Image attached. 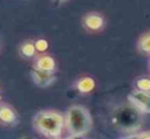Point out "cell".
<instances>
[{
    "label": "cell",
    "mask_w": 150,
    "mask_h": 139,
    "mask_svg": "<svg viewBox=\"0 0 150 139\" xmlns=\"http://www.w3.org/2000/svg\"><path fill=\"white\" fill-rule=\"evenodd\" d=\"M95 86H96V82L93 78L91 77H83L80 78L77 82H76V89L80 92V93H90L94 90Z\"/></svg>",
    "instance_id": "obj_9"
},
{
    "label": "cell",
    "mask_w": 150,
    "mask_h": 139,
    "mask_svg": "<svg viewBox=\"0 0 150 139\" xmlns=\"http://www.w3.org/2000/svg\"><path fill=\"white\" fill-rule=\"evenodd\" d=\"M37 50L35 48V44L31 40L24 41L19 47V54L24 59H32L35 57Z\"/></svg>",
    "instance_id": "obj_8"
},
{
    "label": "cell",
    "mask_w": 150,
    "mask_h": 139,
    "mask_svg": "<svg viewBox=\"0 0 150 139\" xmlns=\"http://www.w3.org/2000/svg\"><path fill=\"white\" fill-rule=\"evenodd\" d=\"M129 102L141 112H150V91L135 90L127 96Z\"/></svg>",
    "instance_id": "obj_3"
},
{
    "label": "cell",
    "mask_w": 150,
    "mask_h": 139,
    "mask_svg": "<svg viewBox=\"0 0 150 139\" xmlns=\"http://www.w3.org/2000/svg\"><path fill=\"white\" fill-rule=\"evenodd\" d=\"M82 23H83V26L86 30L92 32H97L104 28L105 19L99 13H90L83 17Z\"/></svg>",
    "instance_id": "obj_6"
},
{
    "label": "cell",
    "mask_w": 150,
    "mask_h": 139,
    "mask_svg": "<svg viewBox=\"0 0 150 139\" xmlns=\"http://www.w3.org/2000/svg\"><path fill=\"white\" fill-rule=\"evenodd\" d=\"M65 125L70 138L84 136L90 132L93 120L90 112L82 105H72L69 108L65 117Z\"/></svg>",
    "instance_id": "obj_2"
},
{
    "label": "cell",
    "mask_w": 150,
    "mask_h": 139,
    "mask_svg": "<svg viewBox=\"0 0 150 139\" xmlns=\"http://www.w3.org/2000/svg\"><path fill=\"white\" fill-rule=\"evenodd\" d=\"M34 44H35V48L37 52H44L48 48V42L44 39H38L37 41L34 42Z\"/></svg>",
    "instance_id": "obj_12"
},
{
    "label": "cell",
    "mask_w": 150,
    "mask_h": 139,
    "mask_svg": "<svg viewBox=\"0 0 150 139\" xmlns=\"http://www.w3.org/2000/svg\"><path fill=\"white\" fill-rule=\"evenodd\" d=\"M0 101H1V92H0Z\"/></svg>",
    "instance_id": "obj_14"
},
{
    "label": "cell",
    "mask_w": 150,
    "mask_h": 139,
    "mask_svg": "<svg viewBox=\"0 0 150 139\" xmlns=\"http://www.w3.org/2000/svg\"><path fill=\"white\" fill-rule=\"evenodd\" d=\"M139 49L146 53H150V33H147L141 37L139 41Z\"/></svg>",
    "instance_id": "obj_10"
},
{
    "label": "cell",
    "mask_w": 150,
    "mask_h": 139,
    "mask_svg": "<svg viewBox=\"0 0 150 139\" xmlns=\"http://www.w3.org/2000/svg\"><path fill=\"white\" fill-rule=\"evenodd\" d=\"M52 1L54 3H56V4H59V5H60V4H62V3H64L65 1H67V0H52Z\"/></svg>",
    "instance_id": "obj_13"
},
{
    "label": "cell",
    "mask_w": 150,
    "mask_h": 139,
    "mask_svg": "<svg viewBox=\"0 0 150 139\" xmlns=\"http://www.w3.org/2000/svg\"><path fill=\"white\" fill-rule=\"evenodd\" d=\"M136 86L138 90H143V91H150V79L149 78H139L136 81Z\"/></svg>",
    "instance_id": "obj_11"
},
{
    "label": "cell",
    "mask_w": 150,
    "mask_h": 139,
    "mask_svg": "<svg viewBox=\"0 0 150 139\" xmlns=\"http://www.w3.org/2000/svg\"><path fill=\"white\" fill-rule=\"evenodd\" d=\"M56 60L54 57L50 55H41L39 57L36 58L35 62H34V68H39L42 71H47V72H54L56 70Z\"/></svg>",
    "instance_id": "obj_7"
},
{
    "label": "cell",
    "mask_w": 150,
    "mask_h": 139,
    "mask_svg": "<svg viewBox=\"0 0 150 139\" xmlns=\"http://www.w3.org/2000/svg\"><path fill=\"white\" fill-rule=\"evenodd\" d=\"M31 78L33 83L39 88H47L52 86L56 81V76L54 72L42 71L39 68H33L31 70Z\"/></svg>",
    "instance_id": "obj_5"
},
{
    "label": "cell",
    "mask_w": 150,
    "mask_h": 139,
    "mask_svg": "<svg viewBox=\"0 0 150 139\" xmlns=\"http://www.w3.org/2000/svg\"><path fill=\"white\" fill-rule=\"evenodd\" d=\"M19 124V116L16 110L8 103L0 101V125L13 128Z\"/></svg>",
    "instance_id": "obj_4"
},
{
    "label": "cell",
    "mask_w": 150,
    "mask_h": 139,
    "mask_svg": "<svg viewBox=\"0 0 150 139\" xmlns=\"http://www.w3.org/2000/svg\"><path fill=\"white\" fill-rule=\"evenodd\" d=\"M36 132L46 138H59L62 135L65 119L54 110H40L32 120Z\"/></svg>",
    "instance_id": "obj_1"
}]
</instances>
